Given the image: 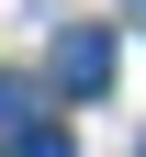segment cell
Here are the masks:
<instances>
[{
	"instance_id": "2",
	"label": "cell",
	"mask_w": 146,
	"mask_h": 157,
	"mask_svg": "<svg viewBox=\"0 0 146 157\" xmlns=\"http://www.w3.org/2000/svg\"><path fill=\"white\" fill-rule=\"evenodd\" d=\"M11 157H79V146H68L56 124H23V135H11Z\"/></svg>"
},
{
	"instance_id": "1",
	"label": "cell",
	"mask_w": 146,
	"mask_h": 157,
	"mask_svg": "<svg viewBox=\"0 0 146 157\" xmlns=\"http://www.w3.org/2000/svg\"><path fill=\"white\" fill-rule=\"evenodd\" d=\"M45 67H56V90H101V78H112V34H101V23H68Z\"/></svg>"
},
{
	"instance_id": "4",
	"label": "cell",
	"mask_w": 146,
	"mask_h": 157,
	"mask_svg": "<svg viewBox=\"0 0 146 157\" xmlns=\"http://www.w3.org/2000/svg\"><path fill=\"white\" fill-rule=\"evenodd\" d=\"M135 11H146V0H135Z\"/></svg>"
},
{
	"instance_id": "3",
	"label": "cell",
	"mask_w": 146,
	"mask_h": 157,
	"mask_svg": "<svg viewBox=\"0 0 146 157\" xmlns=\"http://www.w3.org/2000/svg\"><path fill=\"white\" fill-rule=\"evenodd\" d=\"M0 124H34V112H23V78H0Z\"/></svg>"
}]
</instances>
